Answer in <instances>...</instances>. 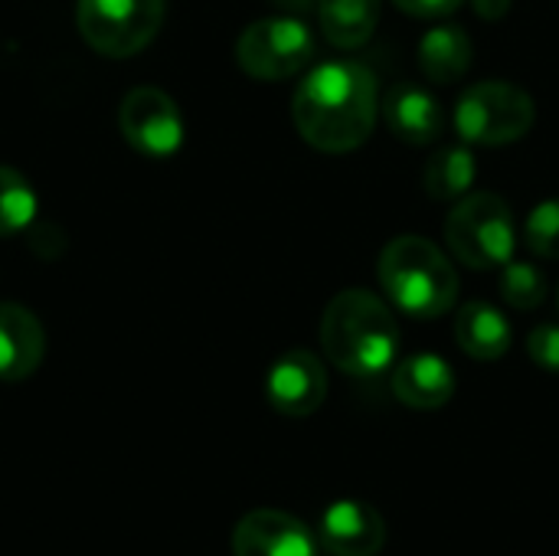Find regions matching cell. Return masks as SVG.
<instances>
[{"label": "cell", "mask_w": 559, "mask_h": 556, "mask_svg": "<svg viewBox=\"0 0 559 556\" xmlns=\"http://www.w3.org/2000/svg\"><path fill=\"white\" fill-rule=\"evenodd\" d=\"M377 111V75L367 66L347 59L311 69L292 98L298 134L324 154L357 151L370 138Z\"/></svg>", "instance_id": "cell-1"}, {"label": "cell", "mask_w": 559, "mask_h": 556, "mask_svg": "<svg viewBox=\"0 0 559 556\" xmlns=\"http://www.w3.org/2000/svg\"><path fill=\"white\" fill-rule=\"evenodd\" d=\"M321 347L328 360L350 377H377L396 364L400 324L393 308L367 292H337L321 315Z\"/></svg>", "instance_id": "cell-2"}, {"label": "cell", "mask_w": 559, "mask_h": 556, "mask_svg": "<svg viewBox=\"0 0 559 556\" xmlns=\"http://www.w3.org/2000/svg\"><path fill=\"white\" fill-rule=\"evenodd\" d=\"M377 275L393 308L416 321L442 318L459 298L452 259L426 236L409 233L390 239L380 252Z\"/></svg>", "instance_id": "cell-3"}, {"label": "cell", "mask_w": 559, "mask_h": 556, "mask_svg": "<svg viewBox=\"0 0 559 556\" xmlns=\"http://www.w3.org/2000/svg\"><path fill=\"white\" fill-rule=\"evenodd\" d=\"M445 242L468 269H504L518 246L511 206L498 193H465L445 220Z\"/></svg>", "instance_id": "cell-4"}, {"label": "cell", "mask_w": 559, "mask_h": 556, "mask_svg": "<svg viewBox=\"0 0 559 556\" xmlns=\"http://www.w3.org/2000/svg\"><path fill=\"white\" fill-rule=\"evenodd\" d=\"M537 121L534 98L514 82L488 79L462 92L455 105V128L465 144L501 147L521 141Z\"/></svg>", "instance_id": "cell-5"}, {"label": "cell", "mask_w": 559, "mask_h": 556, "mask_svg": "<svg viewBox=\"0 0 559 556\" xmlns=\"http://www.w3.org/2000/svg\"><path fill=\"white\" fill-rule=\"evenodd\" d=\"M314 52L318 43L311 26L292 13L255 20L236 39L239 69L259 82H278L298 75L305 66H311Z\"/></svg>", "instance_id": "cell-6"}, {"label": "cell", "mask_w": 559, "mask_h": 556, "mask_svg": "<svg viewBox=\"0 0 559 556\" xmlns=\"http://www.w3.org/2000/svg\"><path fill=\"white\" fill-rule=\"evenodd\" d=\"M75 23L95 52L124 59L157 36L164 23V0H79Z\"/></svg>", "instance_id": "cell-7"}, {"label": "cell", "mask_w": 559, "mask_h": 556, "mask_svg": "<svg viewBox=\"0 0 559 556\" xmlns=\"http://www.w3.org/2000/svg\"><path fill=\"white\" fill-rule=\"evenodd\" d=\"M118 128L138 154L154 161L177 154L183 144V115L177 102L154 85H138L121 98Z\"/></svg>", "instance_id": "cell-8"}, {"label": "cell", "mask_w": 559, "mask_h": 556, "mask_svg": "<svg viewBox=\"0 0 559 556\" xmlns=\"http://www.w3.org/2000/svg\"><path fill=\"white\" fill-rule=\"evenodd\" d=\"M265 397L282 416H311L321 410L328 397V374L324 364L311 351H288L282 354L265 377Z\"/></svg>", "instance_id": "cell-9"}, {"label": "cell", "mask_w": 559, "mask_h": 556, "mask_svg": "<svg viewBox=\"0 0 559 556\" xmlns=\"http://www.w3.org/2000/svg\"><path fill=\"white\" fill-rule=\"evenodd\" d=\"M318 537L295 514L259 508L249 511L233 531L236 556H318Z\"/></svg>", "instance_id": "cell-10"}, {"label": "cell", "mask_w": 559, "mask_h": 556, "mask_svg": "<svg viewBox=\"0 0 559 556\" xmlns=\"http://www.w3.org/2000/svg\"><path fill=\"white\" fill-rule=\"evenodd\" d=\"M318 544L331 556H377L386 544V524L377 508L344 498L324 508Z\"/></svg>", "instance_id": "cell-11"}, {"label": "cell", "mask_w": 559, "mask_h": 556, "mask_svg": "<svg viewBox=\"0 0 559 556\" xmlns=\"http://www.w3.org/2000/svg\"><path fill=\"white\" fill-rule=\"evenodd\" d=\"M380 111H383L390 131H393L400 141L416 144V147L439 141L442 131H445V111H442L439 98H436L429 88L416 85V82H400V85H393V88L386 92Z\"/></svg>", "instance_id": "cell-12"}, {"label": "cell", "mask_w": 559, "mask_h": 556, "mask_svg": "<svg viewBox=\"0 0 559 556\" xmlns=\"http://www.w3.org/2000/svg\"><path fill=\"white\" fill-rule=\"evenodd\" d=\"M46 354V331L23 305H0V380L16 383L36 374Z\"/></svg>", "instance_id": "cell-13"}, {"label": "cell", "mask_w": 559, "mask_h": 556, "mask_svg": "<svg viewBox=\"0 0 559 556\" xmlns=\"http://www.w3.org/2000/svg\"><path fill=\"white\" fill-rule=\"evenodd\" d=\"M393 393L409 410H439L455 397V374L439 354H413L396 364Z\"/></svg>", "instance_id": "cell-14"}, {"label": "cell", "mask_w": 559, "mask_h": 556, "mask_svg": "<svg viewBox=\"0 0 559 556\" xmlns=\"http://www.w3.org/2000/svg\"><path fill=\"white\" fill-rule=\"evenodd\" d=\"M455 341L475 360H498L511 351V324L488 301H468L455 315Z\"/></svg>", "instance_id": "cell-15"}, {"label": "cell", "mask_w": 559, "mask_h": 556, "mask_svg": "<svg viewBox=\"0 0 559 556\" xmlns=\"http://www.w3.org/2000/svg\"><path fill=\"white\" fill-rule=\"evenodd\" d=\"M472 36L462 26L442 23L419 39V69L436 85H452L472 69Z\"/></svg>", "instance_id": "cell-16"}, {"label": "cell", "mask_w": 559, "mask_h": 556, "mask_svg": "<svg viewBox=\"0 0 559 556\" xmlns=\"http://www.w3.org/2000/svg\"><path fill=\"white\" fill-rule=\"evenodd\" d=\"M324 39L337 49L364 46L380 23V0H318Z\"/></svg>", "instance_id": "cell-17"}, {"label": "cell", "mask_w": 559, "mask_h": 556, "mask_svg": "<svg viewBox=\"0 0 559 556\" xmlns=\"http://www.w3.org/2000/svg\"><path fill=\"white\" fill-rule=\"evenodd\" d=\"M478 177L475 154L468 147H442L426 167V190L436 200H462Z\"/></svg>", "instance_id": "cell-18"}, {"label": "cell", "mask_w": 559, "mask_h": 556, "mask_svg": "<svg viewBox=\"0 0 559 556\" xmlns=\"http://www.w3.org/2000/svg\"><path fill=\"white\" fill-rule=\"evenodd\" d=\"M36 216V193L29 180L0 164V236H16L23 233Z\"/></svg>", "instance_id": "cell-19"}, {"label": "cell", "mask_w": 559, "mask_h": 556, "mask_svg": "<svg viewBox=\"0 0 559 556\" xmlns=\"http://www.w3.org/2000/svg\"><path fill=\"white\" fill-rule=\"evenodd\" d=\"M501 295L511 308L518 311H531L540 308L547 301V279L537 265L527 262H508L501 269Z\"/></svg>", "instance_id": "cell-20"}, {"label": "cell", "mask_w": 559, "mask_h": 556, "mask_svg": "<svg viewBox=\"0 0 559 556\" xmlns=\"http://www.w3.org/2000/svg\"><path fill=\"white\" fill-rule=\"evenodd\" d=\"M527 249L540 259H559V200H544L524 223Z\"/></svg>", "instance_id": "cell-21"}, {"label": "cell", "mask_w": 559, "mask_h": 556, "mask_svg": "<svg viewBox=\"0 0 559 556\" xmlns=\"http://www.w3.org/2000/svg\"><path fill=\"white\" fill-rule=\"evenodd\" d=\"M527 354L537 367L559 374V324H540L527 338Z\"/></svg>", "instance_id": "cell-22"}, {"label": "cell", "mask_w": 559, "mask_h": 556, "mask_svg": "<svg viewBox=\"0 0 559 556\" xmlns=\"http://www.w3.org/2000/svg\"><path fill=\"white\" fill-rule=\"evenodd\" d=\"M390 3H396L403 13L419 16V20H442L449 13H455L465 0H390Z\"/></svg>", "instance_id": "cell-23"}, {"label": "cell", "mask_w": 559, "mask_h": 556, "mask_svg": "<svg viewBox=\"0 0 559 556\" xmlns=\"http://www.w3.org/2000/svg\"><path fill=\"white\" fill-rule=\"evenodd\" d=\"M511 10V0H475V13L485 20H501Z\"/></svg>", "instance_id": "cell-24"}, {"label": "cell", "mask_w": 559, "mask_h": 556, "mask_svg": "<svg viewBox=\"0 0 559 556\" xmlns=\"http://www.w3.org/2000/svg\"><path fill=\"white\" fill-rule=\"evenodd\" d=\"M314 3H318V0H272V7H278V10H285V13H292V16L308 13Z\"/></svg>", "instance_id": "cell-25"}]
</instances>
